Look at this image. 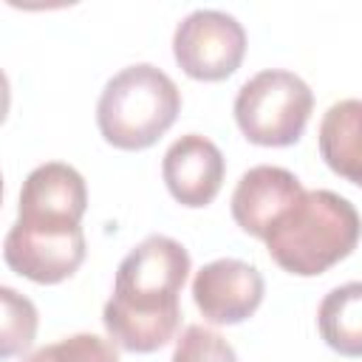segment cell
<instances>
[{
  "label": "cell",
  "instance_id": "obj_6",
  "mask_svg": "<svg viewBox=\"0 0 362 362\" xmlns=\"http://www.w3.org/2000/svg\"><path fill=\"white\" fill-rule=\"evenodd\" d=\"M173 54L187 76L221 82L240 68L246 54V31L226 11L195 8L175 25Z\"/></svg>",
  "mask_w": 362,
  "mask_h": 362
},
{
  "label": "cell",
  "instance_id": "obj_9",
  "mask_svg": "<svg viewBox=\"0 0 362 362\" xmlns=\"http://www.w3.org/2000/svg\"><path fill=\"white\" fill-rule=\"evenodd\" d=\"M303 184L286 167L260 164L240 175L232 192V218L235 223L255 238H266L277 218L303 195Z\"/></svg>",
  "mask_w": 362,
  "mask_h": 362
},
{
  "label": "cell",
  "instance_id": "obj_14",
  "mask_svg": "<svg viewBox=\"0 0 362 362\" xmlns=\"http://www.w3.org/2000/svg\"><path fill=\"white\" fill-rule=\"evenodd\" d=\"M173 362H238L235 348L206 325H187L175 339Z\"/></svg>",
  "mask_w": 362,
  "mask_h": 362
},
{
  "label": "cell",
  "instance_id": "obj_11",
  "mask_svg": "<svg viewBox=\"0 0 362 362\" xmlns=\"http://www.w3.org/2000/svg\"><path fill=\"white\" fill-rule=\"evenodd\" d=\"M317 325L331 351L362 356V280L331 288L317 308Z\"/></svg>",
  "mask_w": 362,
  "mask_h": 362
},
{
  "label": "cell",
  "instance_id": "obj_4",
  "mask_svg": "<svg viewBox=\"0 0 362 362\" xmlns=\"http://www.w3.org/2000/svg\"><path fill=\"white\" fill-rule=\"evenodd\" d=\"M178 110V85L161 68L136 62L107 79L96 105V124L107 144L144 150L173 127Z\"/></svg>",
  "mask_w": 362,
  "mask_h": 362
},
{
  "label": "cell",
  "instance_id": "obj_1",
  "mask_svg": "<svg viewBox=\"0 0 362 362\" xmlns=\"http://www.w3.org/2000/svg\"><path fill=\"white\" fill-rule=\"evenodd\" d=\"M88 209L85 178L62 161L34 167L20 189L3 257L11 272L40 286L68 280L85 260L82 215Z\"/></svg>",
  "mask_w": 362,
  "mask_h": 362
},
{
  "label": "cell",
  "instance_id": "obj_5",
  "mask_svg": "<svg viewBox=\"0 0 362 362\" xmlns=\"http://www.w3.org/2000/svg\"><path fill=\"white\" fill-rule=\"evenodd\" d=\"M311 107L314 93L297 74L269 68L240 85L235 96V122L252 144L288 147L300 141Z\"/></svg>",
  "mask_w": 362,
  "mask_h": 362
},
{
  "label": "cell",
  "instance_id": "obj_3",
  "mask_svg": "<svg viewBox=\"0 0 362 362\" xmlns=\"http://www.w3.org/2000/svg\"><path fill=\"white\" fill-rule=\"evenodd\" d=\"M362 235L356 206L331 189H305L263 238L269 257L288 274L314 277L345 260Z\"/></svg>",
  "mask_w": 362,
  "mask_h": 362
},
{
  "label": "cell",
  "instance_id": "obj_2",
  "mask_svg": "<svg viewBox=\"0 0 362 362\" xmlns=\"http://www.w3.org/2000/svg\"><path fill=\"white\" fill-rule=\"evenodd\" d=\"M187 274L189 255L167 235H150L130 249L116 269L113 294L102 311L113 345L130 354L164 348L181 322L178 294Z\"/></svg>",
  "mask_w": 362,
  "mask_h": 362
},
{
  "label": "cell",
  "instance_id": "obj_12",
  "mask_svg": "<svg viewBox=\"0 0 362 362\" xmlns=\"http://www.w3.org/2000/svg\"><path fill=\"white\" fill-rule=\"evenodd\" d=\"M3 300V320H0V356H17L25 354L37 334V308L28 297L17 294L14 288H0Z\"/></svg>",
  "mask_w": 362,
  "mask_h": 362
},
{
  "label": "cell",
  "instance_id": "obj_13",
  "mask_svg": "<svg viewBox=\"0 0 362 362\" xmlns=\"http://www.w3.org/2000/svg\"><path fill=\"white\" fill-rule=\"evenodd\" d=\"M23 362H119V354L110 339L96 334H74L34 351Z\"/></svg>",
  "mask_w": 362,
  "mask_h": 362
},
{
  "label": "cell",
  "instance_id": "obj_10",
  "mask_svg": "<svg viewBox=\"0 0 362 362\" xmlns=\"http://www.w3.org/2000/svg\"><path fill=\"white\" fill-rule=\"evenodd\" d=\"M320 156L339 178L362 187V99L334 102L322 113Z\"/></svg>",
  "mask_w": 362,
  "mask_h": 362
},
{
  "label": "cell",
  "instance_id": "obj_8",
  "mask_svg": "<svg viewBox=\"0 0 362 362\" xmlns=\"http://www.w3.org/2000/svg\"><path fill=\"white\" fill-rule=\"evenodd\" d=\"M223 153L201 133H187L175 139L161 161V175L170 195L189 209H201L215 201L223 184Z\"/></svg>",
  "mask_w": 362,
  "mask_h": 362
},
{
  "label": "cell",
  "instance_id": "obj_7",
  "mask_svg": "<svg viewBox=\"0 0 362 362\" xmlns=\"http://www.w3.org/2000/svg\"><path fill=\"white\" fill-rule=\"evenodd\" d=\"M263 274L238 257H218L195 272L192 300L206 322L238 325L249 320L263 303Z\"/></svg>",
  "mask_w": 362,
  "mask_h": 362
}]
</instances>
